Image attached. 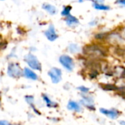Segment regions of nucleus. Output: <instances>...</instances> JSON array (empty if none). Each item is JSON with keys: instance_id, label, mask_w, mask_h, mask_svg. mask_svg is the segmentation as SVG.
I'll list each match as a JSON object with an SVG mask.
<instances>
[{"instance_id": "6e6552de", "label": "nucleus", "mask_w": 125, "mask_h": 125, "mask_svg": "<svg viewBox=\"0 0 125 125\" xmlns=\"http://www.w3.org/2000/svg\"><path fill=\"white\" fill-rule=\"evenodd\" d=\"M65 21H66V24L70 27H75V26H76V25H78L79 24L78 19L76 17H75L73 15H71L70 14L69 15L66 16Z\"/></svg>"}, {"instance_id": "f257e3e1", "label": "nucleus", "mask_w": 125, "mask_h": 125, "mask_svg": "<svg viewBox=\"0 0 125 125\" xmlns=\"http://www.w3.org/2000/svg\"><path fill=\"white\" fill-rule=\"evenodd\" d=\"M24 61L30 69L35 71L42 70V65L39 61L38 58L31 53L26 54L24 56Z\"/></svg>"}, {"instance_id": "6ab92c4d", "label": "nucleus", "mask_w": 125, "mask_h": 125, "mask_svg": "<svg viewBox=\"0 0 125 125\" xmlns=\"http://www.w3.org/2000/svg\"><path fill=\"white\" fill-rule=\"evenodd\" d=\"M93 1L96 3H100V4H103L104 1V0H93Z\"/></svg>"}, {"instance_id": "dca6fc26", "label": "nucleus", "mask_w": 125, "mask_h": 125, "mask_svg": "<svg viewBox=\"0 0 125 125\" xmlns=\"http://www.w3.org/2000/svg\"><path fill=\"white\" fill-rule=\"evenodd\" d=\"M78 89L80 90V91H81V92H83V93H87V92L89 91V88H86V87H84V86H80V87L78 88Z\"/></svg>"}, {"instance_id": "aec40b11", "label": "nucleus", "mask_w": 125, "mask_h": 125, "mask_svg": "<svg viewBox=\"0 0 125 125\" xmlns=\"http://www.w3.org/2000/svg\"><path fill=\"white\" fill-rule=\"evenodd\" d=\"M120 124L122 125H125V122H124V121H122L121 122H120Z\"/></svg>"}, {"instance_id": "1a4fd4ad", "label": "nucleus", "mask_w": 125, "mask_h": 125, "mask_svg": "<svg viewBox=\"0 0 125 125\" xmlns=\"http://www.w3.org/2000/svg\"><path fill=\"white\" fill-rule=\"evenodd\" d=\"M42 7L43 10H45L46 12H48V13L49 14H51V15H54V14H56V11H57L55 6L51 4H48V3L43 4L42 6Z\"/></svg>"}, {"instance_id": "5701e85b", "label": "nucleus", "mask_w": 125, "mask_h": 125, "mask_svg": "<svg viewBox=\"0 0 125 125\" xmlns=\"http://www.w3.org/2000/svg\"><path fill=\"white\" fill-rule=\"evenodd\" d=\"M0 103H1V102H0Z\"/></svg>"}, {"instance_id": "9d476101", "label": "nucleus", "mask_w": 125, "mask_h": 125, "mask_svg": "<svg viewBox=\"0 0 125 125\" xmlns=\"http://www.w3.org/2000/svg\"><path fill=\"white\" fill-rule=\"evenodd\" d=\"M67 108L70 111H74L76 112H80L81 110L80 105L75 101H70L68 102V105H67Z\"/></svg>"}, {"instance_id": "2eb2a0df", "label": "nucleus", "mask_w": 125, "mask_h": 125, "mask_svg": "<svg viewBox=\"0 0 125 125\" xmlns=\"http://www.w3.org/2000/svg\"><path fill=\"white\" fill-rule=\"evenodd\" d=\"M25 99H26V102H27L31 107L34 106V97H33V96H30V95L26 96V97H25Z\"/></svg>"}, {"instance_id": "39448f33", "label": "nucleus", "mask_w": 125, "mask_h": 125, "mask_svg": "<svg viewBox=\"0 0 125 125\" xmlns=\"http://www.w3.org/2000/svg\"><path fill=\"white\" fill-rule=\"evenodd\" d=\"M45 35L47 39L50 41H54L58 38V35L56 32V29L53 24H51L48 29L45 31Z\"/></svg>"}, {"instance_id": "423d86ee", "label": "nucleus", "mask_w": 125, "mask_h": 125, "mask_svg": "<svg viewBox=\"0 0 125 125\" xmlns=\"http://www.w3.org/2000/svg\"><path fill=\"white\" fill-rule=\"evenodd\" d=\"M23 76L25 77L26 79L34 81L39 79L38 75L33 71V69H30L29 67H26L23 69Z\"/></svg>"}, {"instance_id": "7ed1b4c3", "label": "nucleus", "mask_w": 125, "mask_h": 125, "mask_svg": "<svg viewBox=\"0 0 125 125\" xmlns=\"http://www.w3.org/2000/svg\"><path fill=\"white\" fill-rule=\"evenodd\" d=\"M59 61L61 63V65L66 70H67L69 71H72L73 70L74 67H75L74 61H73V58L71 57H70L69 55H61L59 57Z\"/></svg>"}, {"instance_id": "ddd939ff", "label": "nucleus", "mask_w": 125, "mask_h": 125, "mask_svg": "<svg viewBox=\"0 0 125 125\" xmlns=\"http://www.w3.org/2000/svg\"><path fill=\"white\" fill-rule=\"evenodd\" d=\"M93 7H94L95 9L99 10H108L110 9L109 6L104 5L103 4L96 3V2H94V3H93Z\"/></svg>"}, {"instance_id": "0eeeda50", "label": "nucleus", "mask_w": 125, "mask_h": 125, "mask_svg": "<svg viewBox=\"0 0 125 125\" xmlns=\"http://www.w3.org/2000/svg\"><path fill=\"white\" fill-rule=\"evenodd\" d=\"M100 113L106 115L108 117H109L111 119H116L118 118L119 112L116 110H106L105 108H101L100 110Z\"/></svg>"}, {"instance_id": "412c9836", "label": "nucleus", "mask_w": 125, "mask_h": 125, "mask_svg": "<svg viewBox=\"0 0 125 125\" xmlns=\"http://www.w3.org/2000/svg\"><path fill=\"white\" fill-rule=\"evenodd\" d=\"M79 1L80 2H82V1H83V0H79Z\"/></svg>"}, {"instance_id": "f3484780", "label": "nucleus", "mask_w": 125, "mask_h": 125, "mask_svg": "<svg viewBox=\"0 0 125 125\" xmlns=\"http://www.w3.org/2000/svg\"><path fill=\"white\" fill-rule=\"evenodd\" d=\"M0 125H12L10 123H9L7 121H4V120H1L0 121Z\"/></svg>"}, {"instance_id": "f03ea898", "label": "nucleus", "mask_w": 125, "mask_h": 125, "mask_svg": "<svg viewBox=\"0 0 125 125\" xmlns=\"http://www.w3.org/2000/svg\"><path fill=\"white\" fill-rule=\"evenodd\" d=\"M7 73L12 78H20L23 76V69L18 63L11 62L8 64Z\"/></svg>"}, {"instance_id": "4468645a", "label": "nucleus", "mask_w": 125, "mask_h": 125, "mask_svg": "<svg viewBox=\"0 0 125 125\" xmlns=\"http://www.w3.org/2000/svg\"><path fill=\"white\" fill-rule=\"evenodd\" d=\"M71 10H72L71 6H65L63 8L62 11V15L63 16H67V15H69L70 13Z\"/></svg>"}, {"instance_id": "9b49d317", "label": "nucleus", "mask_w": 125, "mask_h": 125, "mask_svg": "<svg viewBox=\"0 0 125 125\" xmlns=\"http://www.w3.org/2000/svg\"><path fill=\"white\" fill-rule=\"evenodd\" d=\"M68 50L72 54H77L81 52V47L78 44L75 43H71L68 46Z\"/></svg>"}, {"instance_id": "f8f14e48", "label": "nucleus", "mask_w": 125, "mask_h": 125, "mask_svg": "<svg viewBox=\"0 0 125 125\" xmlns=\"http://www.w3.org/2000/svg\"><path fill=\"white\" fill-rule=\"evenodd\" d=\"M42 99H43V100L45 102L46 105H47L48 107H49V108H55V107L57 106V104L55 103V102H52V101L50 99V98H49L47 95L43 94V95H42Z\"/></svg>"}, {"instance_id": "a211bd4d", "label": "nucleus", "mask_w": 125, "mask_h": 125, "mask_svg": "<svg viewBox=\"0 0 125 125\" xmlns=\"http://www.w3.org/2000/svg\"><path fill=\"white\" fill-rule=\"evenodd\" d=\"M116 3L120 4H122V5L125 6V0H117Z\"/></svg>"}, {"instance_id": "20e7f679", "label": "nucleus", "mask_w": 125, "mask_h": 125, "mask_svg": "<svg viewBox=\"0 0 125 125\" xmlns=\"http://www.w3.org/2000/svg\"><path fill=\"white\" fill-rule=\"evenodd\" d=\"M48 74L50 77L52 83L54 84H57L62 80V70L59 68L53 67V68L49 70Z\"/></svg>"}, {"instance_id": "4be33fe9", "label": "nucleus", "mask_w": 125, "mask_h": 125, "mask_svg": "<svg viewBox=\"0 0 125 125\" xmlns=\"http://www.w3.org/2000/svg\"><path fill=\"white\" fill-rule=\"evenodd\" d=\"M0 1H4V0H0Z\"/></svg>"}]
</instances>
